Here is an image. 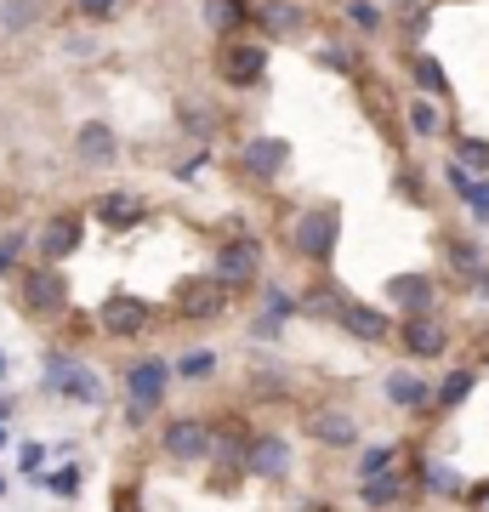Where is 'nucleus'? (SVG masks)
<instances>
[{
	"label": "nucleus",
	"instance_id": "f257e3e1",
	"mask_svg": "<svg viewBox=\"0 0 489 512\" xmlns=\"http://www.w3.org/2000/svg\"><path fill=\"white\" fill-rule=\"evenodd\" d=\"M171 376L177 370L165 365V359H137V365L126 370V416L131 421H148L154 410L165 404V387H171Z\"/></svg>",
	"mask_w": 489,
	"mask_h": 512
},
{
	"label": "nucleus",
	"instance_id": "f03ea898",
	"mask_svg": "<svg viewBox=\"0 0 489 512\" xmlns=\"http://www.w3.org/2000/svg\"><path fill=\"white\" fill-rule=\"evenodd\" d=\"M46 393L74 399V404H103V376L91 365H80V359H69V353H52L46 359Z\"/></svg>",
	"mask_w": 489,
	"mask_h": 512
},
{
	"label": "nucleus",
	"instance_id": "7ed1b4c3",
	"mask_svg": "<svg viewBox=\"0 0 489 512\" xmlns=\"http://www.w3.org/2000/svg\"><path fill=\"white\" fill-rule=\"evenodd\" d=\"M336 239H342V211L336 205H313V211L296 217V251L308 256V262H330Z\"/></svg>",
	"mask_w": 489,
	"mask_h": 512
},
{
	"label": "nucleus",
	"instance_id": "20e7f679",
	"mask_svg": "<svg viewBox=\"0 0 489 512\" xmlns=\"http://www.w3.org/2000/svg\"><path fill=\"white\" fill-rule=\"evenodd\" d=\"M211 444L217 439H211V427H205L200 416H177V421H165L160 427V450L171 461H205L211 456Z\"/></svg>",
	"mask_w": 489,
	"mask_h": 512
},
{
	"label": "nucleus",
	"instance_id": "39448f33",
	"mask_svg": "<svg viewBox=\"0 0 489 512\" xmlns=\"http://www.w3.org/2000/svg\"><path fill=\"white\" fill-rule=\"evenodd\" d=\"M256 274H262V245H256V239H228L217 251V285L222 291H245Z\"/></svg>",
	"mask_w": 489,
	"mask_h": 512
},
{
	"label": "nucleus",
	"instance_id": "423d86ee",
	"mask_svg": "<svg viewBox=\"0 0 489 512\" xmlns=\"http://www.w3.org/2000/svg\"><path fill=\"white\" fill-rule=\"evenodd\" d=\"M399 342L410 359H438V353L450 348V330H444V319H433V313H421V319H404Z\"/></svg>",
	"mask_w": 489,
	"mask_h": 512
},
{
	"label": "nucleus",
	"instance_id": "0eeeda50",
	"mask_svg": "<svg viewBox=\"0 0 489 512\" xmlns=\"http://www.w3.org/2000/svg\"><path fill=\"white\" fill-rule=\"evenodd\" d=\"M97 325L109 330V336H137V330L148 325V302L131 291H114L109 302H103V313H97Z\"/></svg>",
	"mask_w": 489,
	"mask_h": 512
},
{
	"label": "nucleus",
	"instance_id": "6e6552de",
	"mask_svg": "<svg viewBox=\"0 0 489 512\" xmlns=\"http://www.w3.org/2000/svg\"><path fill=\"white\" fill-rule=\"evenodd\" d=\"M80 239H86V222L69 217V211L40 222V256H46V262H63V256H74V251H80Z\"/></svg>",
	"mask_w": 489,
	"mask_h": 512
},
{
	"label": "nucleus",
	"instance_id": "1a4fd4ad",
	"mask_svg": "<svg viewBox=\"0 0 489 512\" xmlns=\"http://www.w3.org/2000/svg\"><path fill=\"white\" fill-rule=\"evenodd\" d=\"M308 433L325 444V450H359V421L347 416V410H313Z\"/></svg>",
	"mask_w": 489,
	"mask_h": 512
},
{
	"label": "nucleus",
	"instance_id": "9d476101",
	"mask_svg": "<svg viewBox=\"0 0 489 512\" xmlns=\"http://www.w3.org/2000/svg\"><path fill=\"white\" fill-rule=\"evenodd\" d=\"M222 302H228V291L217 285V274H211V279H188V285L177 291V313H182V319H217Z\"/></svg>",
	"mask_w": 489,
	"mask_h": 512
},
{
	"label": "nucleus",
	"instance_id": "9b49d317",
	"mask_svg": "<svg viewBox=\"0 0 489 512\" xmlns=\"http://www.w3.org/2000/svg\"><path fill=\"white\" fill-rule=\"evenodd\" d=\"M336 325H342L347 336H359V342H387V336H393V319L381 308H364V302H342Z\"/></svg>",
	"mask_w": 489,
	"mask_h": 512
},
{
	"label": "nucleus",
	"instance_id": "f8f14e48",
	"mask_svg": "<svg viewBox=\"0 0 489 512\" xmlns=\"http://www.w3.org/2000/svg\"><path fill=\"white\" fill-rule=\"evenodd\" d=\"M262 69H268V46H256V40H239V46L222 52V74H228L234 86H256Z\"/></svg>",
	"mask_w": 489,
	"mask_h": 512
},
{
	"label": "nucleus",
	"instance_id": "ddd939ff",
	"mask_svg": "<svg viewBox=\"0 0 489 512\" xmlns=\"http://www.w3.org/2000/svg\"><path fill=\"white\" fill-rule=\"evenodd\" d=\"M381 393H387V404H399V410H427L433 404V382L416 376V370H387Z\"/></svg>",
	"mask_w": 489,
	"mask_h": 512
},
{
	"label": "nucleus",
	"instance_id": "4468645a",
	"mask_svg": "<svg viewBox=\"0 0 489 512\" xmlns=\"http://www.w3.org/2000/svg\"><path fill=\"white\" fill-rule=\"evenodd\" d=\"M245 473H256V478H285V473H290V444L279 439V433H256Z\"/></svg>",
	"mask_w": 489,
	"mask_h": 512
},
{
	"label": "nucleus",
	"instance_id": "2eb2a0df",
	"mask_svg": "<svg viewBox=\"0 0 489 512\" xmlns=\"http://www.w3.org/2000/svg\"><path fill=\"white\" fill-rule=\"evenodd\" d=\"M387 296H393V308H399L404 319L433 313V279H427V274H399L393 285H387Z\"/></svg>",
	"mask_w": 489,
	"mask_h": 512
},
{
	"label": "nucleus",
	"instance_id": "dca6fc26",
	"mask_svg": "<svg viewBox=\"0 0 489 512\" xmlns=\"http://www.w3.org/2000/svg\"><path fill=\"white\" fill-rule=\"evenodd\" d=\"M74 148H80V160L86 165H114L120 160V137H114L103 120H86V126L74 131Z\"/></svg>",
	"mask_w": 489,
	"mask_h": 512
},
{
	"label": "nucleus",
	"instance_id": "f3484780",
	"mask_svg": "<svg viewBox=\"0 0 489 512\" xmlns=\"http://www.w3.org/2000/svg\"><path fill=\"white\" fill-rule=\"evenodd\" d=\"M285 160H290L285 137H251V143H245V171H251V177H279Z\"/></svg>",
	"mask_w": 489,
	"mask_h": 512
},
{
	"label": "nucleus",
	"instance_id": "a211bd4d",
	"mask_svg": "<svg viewBox=\"0 0 489 512\" xmlns=\"http://www.w3.org/2000/svg\"><path fill=\"white\" fill-rule=\"evenodd\" d=\"M23 302L35 313H57L69 302V296H63V274H57V268H35V274L23 279Z\"/></svg>",
	"mask_w": 489,
	"mask_h": 512
},
{
	"label": "nucleus",
	"instance_id": "6ab92c4d",
	"mask_svg": "<svg viewBox=\"0 0 489 512\" xmlns=\"http://www.w3.org/2000/svg\"><path fill=\"white\" fill-rule=\"evenodd\" d=\"M143 211L148 205L137 200V194H103V200H97V222H109V228H137Z\"/></svg>",
	"mask_w": 489,
	"mask_h": 512
},
{
	"label": "nucleus",
	"instance_id": "aec40b11",
	"mask_svg": "<svg viewBox=\"0 0 489 512\" xmlns=\"http://www.w3.org/2000/svg\"><path fill=\"white\" fill-rule=\"evenodd\" d=\"M404 490H410L404 473H381V478H364V484H359V501H364V507H399Z\"/></svg>",
	"mask_w": 489,
	"mask_h": 512
},
{
	"label": "nucleus",
	"instance_id": "412c9836",
	"mask_svg": "<svg viewBox=\"0 0 489 512\" xmlns=\"http://www.w3.org/2000/svg\"><path fill=\"white\" fill-rule=\"evenodd\" d=\"M450 262H455V274L461 279H472L478 291L489 296V274H484V251L472 245V239H450Z\"/></svg>",
	"mask_w": 489,
	"mask_h": 512
},
{
	"label": "nucleus",
	"instance_id": "4be33fe9",
	"mask_svg": "<svg viewBox=\"0 0 489 512\" xmlns=\"http://www.w3.org/2000/svg\"><path fill=\"white\" fill-rule=\"evenodd\" d=\"M290 313H296V302H290L285 291H268V308L256 313L251 336H268V342H273V336H279V330H285V319H290Z\"/></svg>",
	"mask_w": 489,
	"mask_h": 512
},
{
	"label": "nucleus",
	"instance_id": "5701e85b",
	"mask_svg": "<svg viewBox=\"0 0 489 512\" xmlns=\"http://www.w3.org/2000/svg\"><path fill=\"white\" fill-rule=\"evenodd\" d=\"M256 23H262L268 35H296V29H302V12H296L290 0H268V6L256 12Z\"/></svg>",
	"mask_w": 489,
	"mask_h": 512
},
{
	"label": "nucleus",
	"instance_id": "b1692460",
	"mask_svg": "<svg viewBox=\"0 0 489 512\" xmlns=\"http://www.w3.org/2000/svg\"><path fill=\"white\" fill-rule=\"evenodd\" d=\"M472 387H478V376H472V370H450V376L433 387V404H438V410H455V404L467 399Z\"/></svg>",
	"mask_w": 489,
	"mask_h": 512
},
{
	"label": "nucleus",
	"instance_id": "393cba45",
	"mask_svg": "<svg viewBox=\"0 0 489 512\" xmlns=\"http://www.w3.org/2000/svg\"><path fill=\"white\" fill-rule=\"evenodd\" d=\"M399 467V444H370L359 456V484L364 478H381V473H393Z\"/></svg>",
	"mask_w": 489,
	"mask_h": 512
},
{
	"label": "nucleus",
	"instance_id": "a878e982",
	"mask_svg": "<svg viewBox=\"0 0 489 512\" xmlns=\"http://www.w3.org/2000/svg\"><path fill=\"white\" fill-rule=\"evenodd\" d=\"M421 484L433 495H461V473H455L450 461H427V467H421Z\"/></svg>",
	"mask_w": 489,
	"mask_h": 512
},
{
	"label": "nucleus",
	"instance_id": "bb28decb",
	"mask_svg": "<svg viewBox=\"0 0 489 512\" xmlns=\"http://www.w3.org/2000/svg\"><path fill=\"white\" fill-rule=\"evenodd\" d=\"M410 131H416V137H438V131H444V114H438L433 97H416V103H410Z\"/></svg>",
	"mask_w": 489,
	"mask_h": 512
},
{
	"label": "nucleus",
	"instance_id": "cd10ccee",
	"mask_svg": "<svg viewBox=\"0 0 489 512\" xmlns=\"http://www.w3.org/2000/svg\"><path fill=\"white\" fill-rule=\"evenodd\" d=\"M211 456H217V467H239V473H245V461H251V439H217V444H211Z\"/></svg>",
	"mask_w": 489,
	"mask_h": 512
},
{
	"label": "nucleus",
	"instance_id": "c85d7f7f",
	"mask_svg": "<svg viewBox=\"0 0 489 512\" xmlns=\"http://www.w3.org/2000/svg\"><path fill=\"white\" fill-rule=\"evenodd\" d=\"M455 154H461L455 165H467V171H478V177L489 171V143H484V137H461V143H455Z\"/></svg>",
	"mask_w": 489,
	"mask_h": 512
},
{
	"label": "nucleus",
	"instance_id": "c756f323",
	"mask_svg": "<svg viewBox=\"0 0 489 512\" xmlns=\"http://www.w3.org/2000/svg\"><path fill=\"white\" fill-rule=\"evenodd\" d=\"M211 370H217V353H182L177 382H200V376H211Z\"/></svg>",
	"mask_w": 489,
	"mask_h": 512
},
{
	"label": "nucleus",
	"instance_id": "7c9ffc66",
	"mask_svg": "<svg viewBox=\"0 0 489 512\" xmlns=\"http://www.w3.org/2000/svg\"><path fill=\"white\" fill-rule=\"evenodd\" d=\"M35 12H40L35 0H6V6H0V23L18 35V29H29V23H35Z\"/></svg>",
	"mask_w": 489,
	"mask_h": 512
},
{
	"label": "nucleus",
	"instance_id": "2f4dec72",
	"mask_svg": "<svg viewBox=\"0 0 489 512\" xmlns=\"http://www.w3.org/2000/svg\"><path fill=\"white\" fill-rule=\"evenodd\" d=\"M18 467H23V478H29V484H46V450H40V444H23Z\"/></svg>",
	"mask_w": 489,
	"mask_h": 512
},
{
	"label": "nucleus",
	"instance_id": "473e14b6",
	"mask_svg": "<svg viewBox=\"0 0 489 512\" xmlns=\"http://www.w3.org/2000/svg\"><path fill=\"white\" fill-rule=\"evenodd\" d=\"M347 18H353V29H364V35H376V29H381L376 0H347Z\"/></svg>",
	"mask_w": 489,
	"mask_h": 512
},
{
	"label": "nucleus",
	"instance_id": "72a5a7b5",
	"mask_svg": "<svg viewBox=\"0 0 489 512\" xmlns=\"http://www.w3.org/2000/svg\"><path fill=\"white\" fill-rule=\"evenodd\" d=\"M80 473H86V467H57V473H46V490L52 495H80Z\"/></svg>",
	"mask_w": 489,
	"mask_h": 512
},
{
	"label": "nucleus",
	"instance_id": "f704fd0d",
	"mask_svg": "<svg viewBox=\"0 0 489 512\" xmlns=\"http://www.w3.org/2000/svg\"><path fill=\"white\" fill-rule=\"evenodd\" d=\"M205 23H211V29H234L239 23V0H205Z\"/></svg>",
	"mask_w": 489,
	"mask_h": 512
},
{
	"label": "nucleus",
	"instance_id": "c9c22d12",
	"mask_svg": "<svg viewBox=\"0 0 489 512\" xmlns=\"http://www.w3.org/2000/svg\"><path fill=\"white\" fill-rule=\"evenodd\" d=\"M416 80L427 86V92H444L450 80H444V69H438V57H416Z\"/></svg>",
	"mask_w": 489,
	"mask_h": 512
},
{
	"label": "nucleus",
	"instance_id": "e433bc0d",
	"mask_svg": "<svg viewBox=\"0 0 489 512\" xmlns=\"http://www.w3.org/2000/svg\"><path fill=\"white\" fill-rule=\"evenodd\" d=\"M467 211L478 222H489V177H478V183H472V194H467Z\"/></svg>",
	"mask_w": 489,
	"mask_h": 512
},
{
	"label": "nucleus",
	"instance_id": "4c0bfd02",
	"mask_svg": "<svg viewBox=\"0 0 489 512\" xmlns=\"http://www.w3.org/2000/svg\"><path fill=\"white\" fill-rule=\"evenodd\" d=\"M120 6H126V0H80V12H86V18H114V12H120Z\"/></svg>",
	"mask_w": 489,
	"mask_h": 512
},
{
	"label": "nucleus",
	"instance_id": "58836bf2",
	"mask_svg": "<svg viewBox=\"0 0 489 512\" xmlns=\"http://www.w3.org/2000/svg\"><path fill=\"white\" fill-rule=\"evenodd\" d=\"M18 256H23V239L18 234L0 239V274H12V268H18Z\"/></svg>",
	"mask_w": 489,
	"mask_h": 512
},
{
	"label": "nucleus",
	"instance_id": "ea45409f",
	"mask_svg": "<svg viewBox=\"0 0 489 512\" xmlns=\"http://www.w3.org/2000/svg\"><path fill=\"white\" fill-rule=\"evenodd\" d=\"M0 382H6V353H0Z\"/></svg>",
	"mask_w": 489,
	"mask_h": 512
},
{
	"label": "nucleus",
	"instance_id": "a19ab883",
	"mask_svg": "<svg viewBox=\"0 0 489 512\" xmlns=\"http://www.w3.org/2000/svg\"><path fill=\"white\" fill-rule=\"evenodd\" d=\"M0 450H6V427H0Z\"/></svg>",
	"mask_w": 489,
	"mask_h": 512
}]
</instances>
